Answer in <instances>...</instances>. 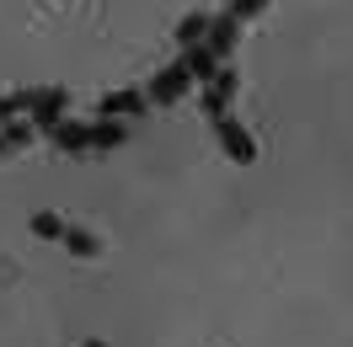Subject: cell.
Wrapping results in <instances>:
<instances>
[{
    "label": "cell",
    "instance_id": "cell-1",
    "mask_svg": "<svg viewBox=\"0 0 353 347\" xmlns=\"http://www.w3.org/2000/svg\"><path fill=\"white\" fill-rule=\"evenodd\" d=\"M203 112H209V123L220 134V150L236 160V166H252L257 160V145H252V134L236 123V112H230V96L220 86H203Z\"/></svg>",
    "mask_w": 353,
    "mask_h": 347
},
{
    "label": "cell",
    "instance_id": "cell-2",
    "mask_svg": "<svg viewBox=\"0 0 353 347\" xmlns=\"http://www.w3.org/2000/svg\"><path fill=\"white\" fill-rule=\"evenodd\" d=\"M32 235L59 240L70 257H97V251H102V240L91 235V230H75V224H65L59 214H32Z\"/></svg>",
    "mask_w": 353,
    "mask_h": 347
},
{
    "label": "cell",
    "instance_id": "cell-3",
    "mask_svg": "<svg viewBox=\"0 0 353 347\" xmlns=\"http://www.w3.org/2000/svg\"><path fill=\"white\" fill-rule=\"evenodd\" d=\"M193 91V70H188V59L176 54V65L155 70L150 81H145V96H150V107H172L176 96H188Z\"/></svg>",
    "mask_w": 353,
    "mask_h": 347
},
{
    "label": "cell",
    "instance_id": "cell-4",
    "mask_svg": "<svg viewBox=\"0 0 353 347\" xmlns=\"http://www.w3.org/2000/svg\"><path fill=\"white\" fill-rule=\"evenodd\" d=\"M65 112H70V91H65V86H38V102H32V112H27V118L38 123V134H48L59 118H65Z\"/></svg>",
    "mask_w": 353,
    "mask_h": 347
},
{
    "label": "cell",
    "instance_id": "cell-5",
    "mask_svg": "<svg viewBox=\"0 0 353 347\" xmlns=\"http://www.w3.org/2000/svg\"><path fill=\"white\" fill-rule=\"evenodd\" d=\"M236 43H241V22H236L230 11H220V17H209V32H203V48H209L214 59H230V54H236Z\"/></svg>",
    "mask_w": 353,
    "mask_h": 347
},
{
    "label": "cell",
    "instance_id": "cell-6",
    "mask_svg": "<svg viewBox=\"0 0 353 347\" xmlns=\"http://www.w3.org/2000/svg\"><path fill=\"white\" fill-rule=\"evenodd\" d=\"M91 134H97V123H75V118L65 112L43 139H48V145H59V150H70V155H86L91 150Z\"/></svg>",
    "mask_w": 353,
    "mask_h": 347
},
{
    "label": "cell",
    "instance_id": "cell-7",
    "mask_svg": "<svg viewBox=\"0 0 353 347\" xmlns=\"http://www.w3.org/2000/svg\"><path fill=\"white\" fill-rule=\"evenodd\" d=\"M32 139H43L32 118H6V123H0V160H6V155H22Z\"/></svg>",
    "mask_w": 353,
    "mask_h": 347
},
{
    "label": "cell",
    "instance_id": "cell-8",
    "mask_svg": "<svg viewBox=\"0 0 353 347\" xmlns=\"http://www.w3.org/2000/svg\"><path fill=\"white\" fill-rule=\"evenodd\" d=\"M145 107H150L145 86H129V91H112V96H102V118H139Z\"/></svg>",
    "mask_w": 353,
    "mask_h": 347
},
{
    "label": "cell",
    "instance_id": "cell-9",
    "mask_svg": "<svg viewBox=\"0 0 353 347\" xmlns=\"http://www.w3.org/2000/svg\"><path fill=\"white\" fill-rule=\"evenodd\" d=\"M182 59H188V70H193V81H203V86H209V81L220 75V65H225V59H214V54H209V48H203V43L182 48Z\"/></svg>",
    "mask_w": 353,
    "mask_h": 347
},
{
    "label": "cell",
    "instance_id": "cell-10",
    "mask_svg": "<svg viewBox=\"0 0 353 347\" xmlns=\"http://www.w3.org/2000/svg\"><path fill=\"white\" fill-rule=\"evenodd\" d=\"M203 32H209V17H203V11L182 17V22H176V48H193V43H203Z\"/></svg>",
    "mask_w": 353,
    "mask_h": 347
},
{
    "label": "cell",
    "instance_id": "cell-11",
    "mask_svg": "<svg viewBox=\"0 0 353 347\" xmlns=\"http://www.w3.org/2000/svg\"><path fill=\"white\" fill-rule=\"evenodd\" d=\"M32 102H38V91H6V96H0V123H6V118H27Z\"/></svg>",
    "mask_w": 353,
    "mask_h": 347
},
{
    "label": "cell",
    "instance_id": "cell-12",
    "mask_svg": "<svg viewBox=\"0 0 353 347\" xmlns=\"http://www.w3.org/2000/svg\"><path fill=\"white\" fill-rule=\"evenodd\" d=\"M225 11H230L236 22H252V17H263V11H268V0H230Z\"/></svg>",
    "mask_w": 353,
    "mask_h": 347
},
{
    "label": "cell",
    "instance_id": "cell-13",
    "mask_svg": "<svg viewBox=\"0 0 353 347\" xmlns=\"http://www.w3.org/2000/svg\"><path fill=\"white\" fill-rule=\"evenodd\" d=\"M86 347H108V342H86Z\"/></svg>",
    "mask_w": 353,
    "mask_h": 347
}]
</instances>
